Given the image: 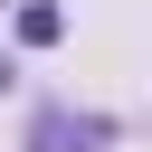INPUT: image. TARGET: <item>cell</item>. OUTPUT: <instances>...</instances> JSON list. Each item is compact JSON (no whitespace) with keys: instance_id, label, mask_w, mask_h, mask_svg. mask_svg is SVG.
Returning a JSON list of instances; mask_svg holds the SVG:
<instances>
[{"instance_id":"1","label":"cell","mask_w":152,"mask_h":152,"mask_svg":"<svg viewBox=\"0 0 152 152\" xmlns=\"http://www.w3.org/2000/svg\"><path fill=\"white\" fill-rule=\"evenodd\" d=\"M86 142H104V124H76V114H38L28 124V152H86Z\"/></svg>"},{"instance_id":"2","label":"cell","mask_w":152,"mask_h":152,"mask_svg":"<svg viewBox=\"0 0 152 152\" xmlns=\"http://www.w3.org/2000/svg\"><path fill=\"white\" fill-rule=\"evenodd\" d=\"M57 38H66V10L57 0H28L19 10V48H57Z\"/></svg>"}]
</instances>
